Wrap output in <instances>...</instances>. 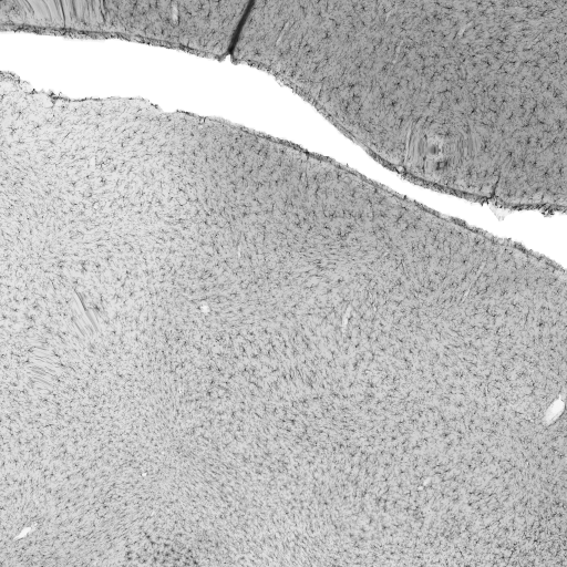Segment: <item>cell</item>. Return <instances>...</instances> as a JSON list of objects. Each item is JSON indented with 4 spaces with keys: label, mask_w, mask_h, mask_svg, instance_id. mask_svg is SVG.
<instances>
[{
    "label": "cell",
    "mask_w": 567,
    "mask_h": 567,
    "mask_svg": "<svg viewBox=\"0 0 567 567\" xmlns=\"http://www.w3.org/2000/svg\"><path fill=\"white\" fill-rule=\"evenodd\" d=\"M567 0L289 1L265 69L433 190L566 210Z\"/></svg>",
    "instance_id": "6da1fadb"
}]
</instances>
